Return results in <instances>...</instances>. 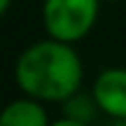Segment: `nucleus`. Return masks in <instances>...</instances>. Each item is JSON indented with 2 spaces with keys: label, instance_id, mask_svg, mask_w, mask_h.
Listing matches in <instances>:
<instances>
[{
  "label": "nucleus",
  "instance_id": "nucleus-1",
  "mask_svg": "<svg viewBox=\"0 0 126 126\" xmlns=\"http://www.w3.org/2000/svg\"><path fill=\"white\" fill-rule=\"evenodd\" d=\"M84 65L70 42L49 37L33 42L19 54L14 65V82L31 98L42 103H63L79 91Z\"/></svg>",
  "mask_w": 126,
  "mask_h": 126
},
{
  "label": "nucleus",
  "instance_id": "nucleus-2",
  "mask_svg": "<svg viewBox=\"0 0 126 126\" xmlns=\"http://www.w3.org/2000/svg\"><path fill=\"white\" fill-rule=\"evenodd\" d=\"M98 9V0H45L42 23L49 37L75 45L94 31Z\"/></svg>",
  "mask_w": 126,
  "mask_h": 126
},
{
  "label": "nucleus",
  "instance_id": "nucleus-3",
  "mask_svg": "<svg viewBox=\"0 0 126 126\" xmlns=\"http://www.w3.org/2000/svg\"><path fill=\"white\" fill-rule=\"evenodd\" d=\"M94 98L108 117L126 119V68H108L94 82Z\"/></svg>",
  "mask_w": 126,
  "mask_h": 126
},
{
  "label": "nucleus",
  "instance_id": "nucleus-4",
  "mask_svg": "<svg viewBox=\"0 0 126 126\" xmlns=\"http://www.w3.org/2000/svg\"><path fill=\"white\" fill-rule=\"evenodd\" d=\"M47 110L42 108V100L37 98H19L12 100L0 114V126H49Z\"/></svg>",
  "mask_w": 126,
  "mask_h": 126
},
{
  "label": "nucleus",
  "instance_id": "nucleus-5",
  "mask_svg": "<svg viewBox=\"0 0 126 126\" xmlns=\"http://www.w3.org/2000/svg\"><path fill=\"white\" fill-rule=\"evenodd\" d=\"M98 112H100V108H98V103H96L94 94L89 96V94H82V91H75L72 96H68V98L63 100V114H65V117L94 124Z\"/></svg>",
  "mask_w": 126,
  "mask_h": 126
},
{
  "label": "nucleus",
  "instance_id": "nucleus-6",
  "mask_svg": "<svg viewBox=\"0 0 126 126\" xmlns=\"http://www.w3.org/2000/svg\"><path fill=\"white\" fill-rule=\"evenodd\" d=\"M49 126H91V124H86V122H79V119H72V117H63L59 119V122H51Z\"/></svg>",
  "mask_w": 126,
  "mask_h": 126
},
{
  "label": "nucleus",
  "instance_id": "nucleus-7",
  "mask_svg": "<svg viewBox=\"0 0 126 126\" xmlns=\"http://www.w3.org/2000/svg\"><path fill=\"white\" fill-rule=\"evenodd\" d=\"M98 126H126V119H122V117H110V122H103V124H98Z\"/></svg>",
  "mask_w": 126,
  "mask_h": 126
},
{
  "label": "nucleus",
  "instance_id": "nucleus-8",
  "mask_svg": "<svg viewBox=\"0 0 126 126\" xmlns=\"http://www.w3.org/2000/svg\"><path fill=\"white\" fill-rule=\"evenodd\" d=\"M9 5H12V0H0V12H7V9H9Z\"/></svg>",
  "mask_w": 126,
  "mask_h": 126
},
{
  "label": "nucleus",
  "instance_id": "nucleus-9",
  "mask_svg": "<svg viewBox=\"0 0 126 126\" xmlns=\"http://www.w3.org/2000/svg\"><path fill=\"white\" fill-rule=\"evenodd\" d=\"M112 2H122V0H112Z\"/></svg>",
  "mask_w": 126,
  "mask_h": 126
}]
</instances>
